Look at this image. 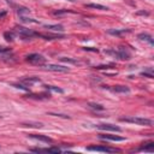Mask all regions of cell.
<instances>
[{
  "mask_svg": "<svg viewBox=\"0 0 154 154\" xmlns=\"http://www.w3.org/2000/svg\"><path fill=\"white\" fill-rule=\"evenodd\" d=\"M122 122H128V123H134L137 125H153V120L148 118H142V117H125V118H120Z\"/></svg>",
  "mask_w": 154,
  "mask_h": 154,
  "instance_id": "cell-1",
  "label": "cell"
},
{
  "mask_svg": "<svg viewBox=\"0 0 154 154\" xmlns=\"http://www.w3.org/2000/svg\"><path fill=\"white\" fill-rule=\"evenodd\" d=\"M87 151H93V152H105V153H118L120 152L117 148H111V147H104V146H89L87 147Z\"/></svg>",
  "mask_w": 154,
  "mask_h": 154,
  "instance_id": "cell-2",
  "label": "cell"
},
{
  "mask_svg": "<svg viewBox=\"0 0 154 154\" xmlns=\"http://www.w3.org/2000/svg\"><path fill=\"white\" fill-rule=\"evenodd\" d=\"M107 54H111L113 57H117L118 59H122V60H128L130 59V54H129L126 51H124L123 48H119L118 51H106Z\"/></svg>",
  "mask_w": 154,
  "mask_h": 154,
  "instance_id": "cell-3",
  "label": "cell"
},
{
  "mask_svg": "<svg viewBox=\"0 0 154 154\" xmlns=\"http://www.w3.org/2000/svg\"><path fill=\"white\" fill-rule=\"evenodd\" d=\"M27 60L30 63H34V64H42L45 61V58H44V55L39 54V53H33V54L27 55Z\"/></svg>",
  "mask_w": 154,
  "mask_h": 154,
  "instance_id": "cell-4",
  "label": "cell"
},
{
  "mask_svg": "<svg viewBox=\"0 0 154 154\" xmlns=\"http://www.w3.org/2000/svg\"><path fill=\"white\" fill-rule=\"evenodd\" d=\"M96 128L99 129V130H105V131H117L119 133L122 129L117 125H113V124H98Z\"/></svg>",
  "mask_w": 154,
  "mask_h": 154,
  "instance_id": "cell-5",
  "label": "cell"
},
{
  "mask_svg": "<svg viewBox=\"0 0 154 154\" xmlns=\"http://www.w3.org/2000/svg\"><path fill=\"white\" fill-rule=\"evenodd\" d=\"M45 68L50 71H57V72H68L69 71V68L61 66V65H54V64H47V65H45Z\"/></svg>",
  "mask_w": 154,
  "mask_h": 154,
  "instance_id": "cell-6",
  "label": "cell"
},
{
  "mask_svg": "<svg viewBox=\"0 0 154 154\" xmlns=\"http://www.w3.org/2000/svg\"><path fill=\"white\" fill-rule=\"evenodd\" d=\"M17 31L23 35V36H26V37H31V36H35L37 35L36 33H34L33 30H30V29H27V28H23V27H17Z\"/></svg>",
  "mask_w": 154,
  "mask_h": 154,
  "instance_id": "cell-7",
  "label": "cell"
},
{
  "mask_svg": "<svg viewBox=\"0 0 154 154\" xmlns=\"http://www.w3.org/2000/svg\"><path fill=\"white\" fill-rule=\"evenodd\" d=\"M29 137H31V139H34V140H37V141L47 142V143H52V142H53V140L51 139V137L44 136V135H35V134H31V135H29Z\"/></svg>",
  "mask_w": 154,
  "mask_h": 154,
  "instance_id": "cell-8",
  "label": "cell"
},
{
  "mask_svg": "<svg viewBox=\"0 0 154 154\" xmlns=\"http://www.w3.org/2000/svg\"><path fill=\"white\" fill-rule=\"evenodd\" d=\"M100 139L102 140H108V141H124V137H120L117 135H100Z\"/></svg>",
  "mask_w": 154,
  "mask_h": 154,
  "instance_id": "cell-9",
  "label": "cell"
},
{
  "mask_svg": "<svg viewBox=\"0 0 154 154\" xmlns=\"http://www.w3.org/2000/svg\"><path fill=\"white\" fill-rule=\"evenodd\" d=\"M113 92H116V93H129L130 89H129L128 87H125V86H116V87H113Z\"/></svg>",
  "mask_w": 154,
  "mask_h": 154,
  "instance_id": "cell-10",
  "label": "cell"
},
{
  "mask_svg": "<svg viewBox=\"0 0 154 154\" xmlns=\"http://www.w3.org/2000/svg\"><path fill=\"white\" fill-rule=\"evenodd\" d=\"M45 28L48 30H53V31H63L64 30L63 26H60V24H55V26H51V24L48 26V24H46Z\"/></svg>",
  "mask_w": 154,
  "mask_h": 154,
  "instance_id": "cell-11",
  "label": "cell"
},
{
  "mask_svg": "<svg viewBox=\"0 0 154 154\" xmlns=\"http://www.w3.org/2000/svg\"><path fill=\"white\" fill-rule=\"evenodd\" d=\"M107 33L111 34V35H122V34H125V33H129L128 29H122V30H115V29H110L107 30Z\"/></svg>",
  "mask_w": 154,
  "mask_h": 154,
  "instance_id": "cell-12",
  "label": "cell"
},
{
  "mask_svg": "<svg viewBox=\"0 0 154 154\" xmlns=\"http://www.w3.org/2000/svg\"><path fill=\"white\" fill-rule=\"evenodd\" d=\"M139 39H140V40H143V41L149 42V45H152V46L154 45L152 36H151V35H148V34H140V35H139Z\"/></svg>",
  "mask_w": 154,
  "mask_h": 154,
  "instance_id": "cell-13",
  "label": "cell"
},
{
  "mask_svg": "<svg viewBox=\"0 0 154 154\" xmlns=\"http://www.w3.org/2000/svg\"><path fill=\"white\" fill-rule=\"evenodd\" d=\"M86 7H90V9H96V10H108L106 6H102L100 4H86Z\"/></svg>",
  "mask_w": 154,
  "mask_h": 154,
  "instance_id": "cell-14",
  "label": "cell"
},
{
  "mask_svg": "<svg viewBox=\"0 0 154 154\" xmlns=\"http://www.w3.org/2000/svg\"><path fill=\"white\" fill-rule=\"evenodd\" d=\"M34 152H47V153H60L61 149L59 148H46V149H31Z\"/></svg>",
  "mask_w": 154,
  "mask_h": 154,
  "instance_id": "cell-15",
  "label": "cell"
},
{
  "mask_svg": "<svg viewBox=\"0 0 154 154\" xmlns=\"http://www.w3.org/2000/svg\"><path fill=\"white\" fill-rule=\"evenodd\" d=\"M24 126H33V128H41L42 123H37V122H28V123H23Z\"/></svg>",
  "mask_w": 154,
  "mask_h": 154,
  "instance_id": "cell-16",
  "label": "cell"
},
{
  "mask_svg": "<svg viewBox=\"0 0 154 154\" xmlns=\"http://www.w3.org/2000/svg\"><path fill=\"white\" fill-rule=\"evenodd\" d=\"M88 106L90 107V108H93V110H99V111H102V110H104V106H102V105L95 104V102H89Z\"/></svg>",
  "mask_w": 154,
  "mask_h": 154,
  "instance_id": "cell-17",
  "label": "cell"
},
{
  "mask_svg": "<svg viewBox=\"0 0 154 154\" xmlns=\"http://www.w3.org/2000/svg\"><path fill=\"white\" fill-rule=\"evenodd\" d=\"M68 13H75L74 11H70V10H58V11H54L53 15L54 16H61V15H68Z\"/></svg>",
  "mask_w": 154,
  "mask_h": 154,
  "instance_id": "cell-18",
  "label": "cell"
},
{
  "mask_svg": "<svg viewBox=\"0 0 154 154\" xmlns=\"http://www.w3.org/2000/svg\"><path fill=\"white\" fill-rule=\"evenodd\" d=\"M46 89H50V90H53V92H57V93H64L63 89L58 88V87H54V86H45Z\"/></svg>",
  "mask_w": 154,
  "mask_h": 154,
  "instance_id": "cell-19",
  "label": "cell"
},
{
  "mask_svg": "<svg viewBox=\"0 0 154 154\" xmlns=\"http://www.w3.org/2000/svg\"><path fill=\"white\" fill-rule=\"evenodd\" d=\"M23 82H26V83H35V82H40V78L37 77H33V78H24L23 79Z\"/></svg>",
  "mask_w": 154,
  "mask_h": 154,
  "instance_id": "cell-20",
  "label": "cell"
},
{
  "mask_svg": "<svg viewBox=\"0 0 154 154\" xmlns=\"http://www.w3.org/2000/svg\"><path fill=\"white\" fill-rule=\"evenodd\" d=\"M21 21H22V22H26V23H39V22H37V21H35V19L23 17V16H21Z\"/></svg>",
  "mask_w": 154,
  "mask_h": 154,
  "instance_id": "cell-21",
  "label": "cell"
},
{
  "mask_svg": "<svg viewBox=\"0 0 154 154\" xmlns=\"http://www.w3.org/2000/svg\"><path fill=\"white\" fill-rule=\"evenodd\" d=\"M18 13H29V9H27V7H19Z\"/></svg>",
  "mask_w": 154,
  "mask_h": 154,
  "instance_id": "cell-22",
  "label": "cell"
},
{
  "mask_svg": "<svg viewBox=\"0 0 154 154\" xmlns=\"http://www.w3.org/2000/svg\"><path fill=\"white\" fill-rule=\"evenodd\" d=\"M16 88H19V89H22V90H29V88H27V87H24V86H21V84H13Z\"/></svg>",
  "mask_w": 154,
  "mask_h": 154,
  "instance_id": "cell-23",
  "label": "cell"
},
{
  "mask_svg": "<svg viewBox=\"0 0 154 154\" xmlns=\"http://www.w3.org/2000/svg\"><path fill=\"white\" fill-rule=\"evenodd\" d=\"M51 116H57V117H63V118H70L69 116H65V115H57V113H50Z\"/></svg>",
  "mask_w": 154,
  "mask_h": 154,
  "instance_id": "cell-24",
  "label": "cell"
},
{
  "mask_svg": "<svg viewBox=\"0 0 154 154\" xmlns=\"http://www.w3.org/2000/svg\"><path fill=\"white\" fill-rule=\"evenodd\" d=\"M5 37H6V40H9V41H11V40H12V34L5 33Z\"/></svg>",
  "mask_w": 154,
  "mask_h": 154,
  "instance_id": "cell-25",
  "label": "cell"
},
{
  "mask_svg": "<svg viewBox=\"0 0 154 154\" xmlns=\"http://www.w3.org/2000/svg\"><path fill=\"white\" fill-rule=\"evenodd\" d=\"M86 51H93V52H98V50H93V48H84Z\"/></svg>",
  "mask_w": 154,
  "mask_h": 154,
  "instance_id": "cell-26",
  "label": "cell"
},
{
  "mask_svg": "<svg viewBox=\"0 0 154 154\" xmlns=\"http://www.w3.org/2000/svg\"><path fill=\"white\" fill-rule=\"evenodd\" d=\"M69 1H76V0H69Z\"/></svg>",
  "mask_w": 154,
  "mask_h": 154,
  "instance_id": "cell-27",
  "label": "cell"
}]
</instances>
